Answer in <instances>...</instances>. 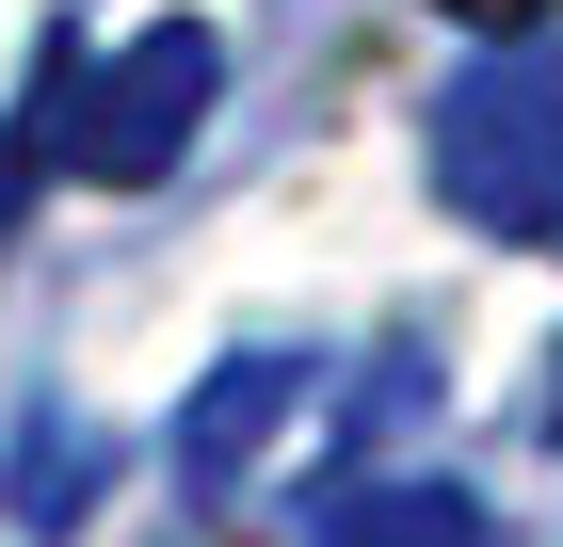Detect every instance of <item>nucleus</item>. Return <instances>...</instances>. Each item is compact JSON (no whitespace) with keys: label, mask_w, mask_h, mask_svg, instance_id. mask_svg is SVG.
Listing matches in <instances>:
<instances>
[{"label":"nucleus","mask_w":563,"mask_h":547,"mask_svg":"<svg viewBox=\"0 0 563 547\" xmlns=\"http://www.w3.org/2000/svg\"><path fill=\"white\" fill-rule=\"evenodd\" d=\"M419 177L451 194V226H483V242H563V48L499 33L467 81H434Z\"/></svg>","instance_id":"f257e3e1"},{"label":"nucleus","mask_w":563,"mask_h":547,"mask_svg":"<svg viewBox=\"0 0 563 547\" xmlns=\"http://www.w3.org/2000/svg\"><path fill=\"white\" fill-rule=\"evenodd\" d=\"M225 97V33L210 17H145L113 65H65V177L97 194H145V177L194 162V129Z\"/></svg>","instance_id":"f03ea898"},{"label":"nucleus","mask_w":563,"mask_h":547,"mask_svg":"<svg viewBox=\"0 0 563 547\" xmlns=\"http://www.w3.org/2000/svg\"><path fill=\"white\" fill-rule=\"evenodd\" d=\"M306 419V354H225L194 403H177V500H242V467Z\"/></svg>","instance_id":"7ed1b4c3"},{"label":"nucleus","mask_w":563,"mask_h":547,"mask_svg":"<svg viewBox=\"0 0 563 547\" xmlns=\"http://www.w3.org/2000/svg\"><path fill=\"white\" fill-rule=\"evenodd\" d=\"M306 547H499V532H483L467 483H434V467H371V483H339V500L306 515Z\"/></svg>","instance_id":"20e7f679"},{"label":"nucleus","mask_w":563,"mask_h":547,"mask_svg":"<svg viewBox=\"0 0 563 547\" xmlns=\"http://www.w3.org/2000/svg\"><path fill=\"white\" fill-rule=\"evenodd\" d=\"M434 17H467V33H531L548 0H434Z\"/></svg>","instance_id":"39448f33"},{"label":"nucleus","mask_w":563,"mask_h":547,"mask_svg":"<svg viewBox=\"0 0 563 547\" xmlns=\"http://www.w3.org/2000/svg\"><path fill=\"white\" fill-rule=\"evenodd\" d=\"M548 419H563V386H548Z\"/></svg>","instance_id":"423d86ee"}]
</instances>
